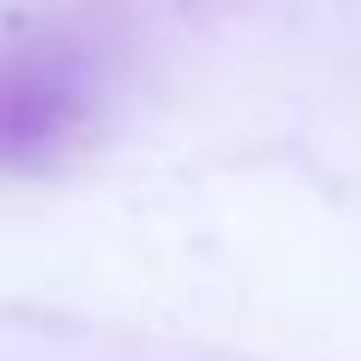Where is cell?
Masks as SVG:
<instances>
[{
	"mask_svg": "<svg viewBox=\"0 0 361 361\" xmlns=\"http://www.w3.org/2000/svg\"><path fill=\"white\" fill-rule=\"evenodd\" d=\"M97 115V66L66 37L0 42V169H49Z\"/></svg>",
	"mask_w": 361,
	"mask_h": 361,
	"instance_id": "1",
	"label": "cell"
}]
</instances>
